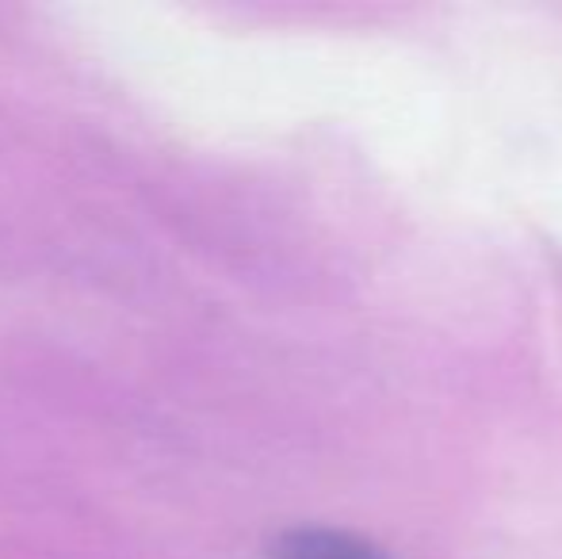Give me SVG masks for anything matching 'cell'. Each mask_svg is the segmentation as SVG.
<instances>
[{
	"label": "cell",
	"instance_id": "1",
	"mask_svg": "<svg viewBox=\"0 0 562 559\" xmlns=\"http://www.w3.org/2000/svg\"><path fill=\"white\" fill-rule=\"evenodd\" d=\"M272 559H386L360 537L337 529H291L276 540Z\"/></svg>",
	"mask_w": 562,
	"mask_h": 559
}]
</instances>
